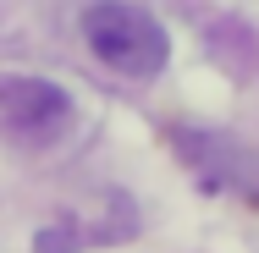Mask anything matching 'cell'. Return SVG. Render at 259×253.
<instances>
[{"label": "cell", "mask_w": 259, "mask_h": 253, "mask_svg": "<svg viewBox=\"0 0 259 253\" xmlns=\"http://www.w3.org/2000/svg\"><path fill=\"white\" fill-rule=\"evenodd\" d=\"M83 39H89V50L100 55L110 72L138 77V83L155 77L160 66H165V55H171L165 28L144 6H127V0H94L83 11Z\"/></svg>", "instance_id": "cell-1"}, {"label": "cell", "mask_w": 259, "mask_h": 253, "mask_svg": "<svg viewBox=\"0 0 259 253\" xmlns=\"http://www.w3.org/2000/svg\"><path fill=\"white\" fill-rule=\"evenodd\" d=\"M72 127V94L45 77H0V132L11 143L45 149Z\"/></svg>", "instance_id": "cell-2"}]
</instances>
